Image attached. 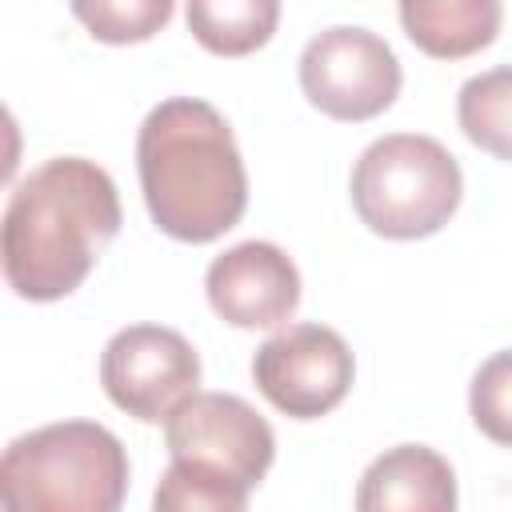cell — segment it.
Returning <instances> with one entry per match:
<instances>
[{"label": "cell", "mask_w": 512, "mask_h": 512, "mask_svg": "<svg viewBox=\"0 0 512 512\" xmlns=\"http://www.w3.org/2000/svg\"><path fill=\"white\" fill-rule=\"evenodd\" d=\"M120 192L84 156H52L8 196L0 220L4 284L32 304L72 296L120 232Z\"/></svg>", "instance_id": "obj_1"}, {"label": "cell", "mask_w": 512, "mask_h": 512, "mask_svg": "<svg viewBox=\"0 0 512 512\" xmlns=\"http://www.w3.org/2000/svg\"><path fill=\"white\" fill-rule=\"evenodd\" d=\"M140 196L180 244H212L248 208V172L228 120L196 96L160 100L136 132Z\"/></svg>", "instance_id": "obj_2"}, {"label": "cell", "mask_w": 512, "mask_h": 512, "mask_svg": "<svg viewBox=\"0 0 512 512\" xmlns=\"http://www.w3.org/2000/svg\"><path fill=\"white\" fill-rule=\"evenodd\" d=\"M128 452L96 420H56L16 436L0 460V500L16 512H116Z\"/></svg>", "instance_id": "obj_3"}, {"label": "cell", "mask_w": 512, "mask_h": 512, "mask_svg": "<svg viewBox=\"0 0 512 512\" xmlns=\"http://www.w3.org/2000/svg\"><path fill=\"white\" fill-rule=\"evenodd\" d=\"M348 192L368 232L384 240H424L456 216L464 172L436 136L388 132L356 156Z\"/></svg>", "instance_id": "obj_4"}, {"label": "cell", "mask_w": 512, "mask_h": 512, "mask_svg": "<svg viewBox=\"0 0 512 512\" xmlns=\"http://www.w3.org/2000/svg\"><path fill=\"white\" fill-rule=\"evenodd\" d=\"M164 444L172 464L244 500L260 488L276 460L272 424L232 392H192L164 420Z\"/></svg>", "instance_id": "obj_5"}, {"label": "cell", "mask_w": 512, "mask_h": 512, "mask_svg": "<svg viewBox=\"0 0 512 512\" xmlns=\"http://www.w3.org/2000/svg\"><path fill=\"white\" fill-rule=\"evenodd\" d=\"M400 84L404 72L392 44L356 24L324 28L300 52V92L340 124L376 120L396 104Z\"/></svg>", "instance_id": "obj_6"}, {"label": "cell", "mask_w": 512, "mask_h": 512, "mask_svg": "<svg viewBox=\"0 0 512 512\" xmlns=\"http://www.w3.org/2000/svg\"><path fill=\"white\" fill-rule=\"evenodd\" d=\"M256 392L288 420H320L348 396L356 360L344 336L328 324H288L252 356Z\"/></svg>", "instance_id": "obj_7"}, {"label": "cell", "mask_w": 512, "mask_h": 512, "mask_svg": "<svg viewBox=\"0 0 512 512\" xmlns=\"http://www.w3.org/2000/svg\"><path fill=\"white\" fill-rule=\"evenodd\" d=\"M108 400L140 424H164L200 384L196 348L164 324H128L100 352Z\"/></svg>", "instance_id": "obj_8"}, {"label": "cell", "mask_w": 512, "mask_h": 512, "mask_svg": "<svg viewBox=\"0 0 512 512\" xmlns=\"http://www.w3.org/2000/svg\"><path fill=\"white\" fill-rule=\"evenodd\" d=\"M212 312L232 328H280L300 304V272L272 240H244L204 272Z\"/></svg>", "instance_id": "obj_9"}, {"label": "cell", "mask_w": 512, "mask_h": 512, "mask_svg": "<svg viewBox=\"0 0 512 512\" xmlns=\"http://www.w3.org/2000/svg\"><path fill=\"white\" fill-rule=\"evenodd\" d=\"M360 512H452L456 472L428 444H396L380 452L356 488Z\"/></svg>", "instance_id": "obj_10"}, {"label": "cell", "mask_w": 512, "mask_h": 512, "mask_svg": "<svg viewBox=\"0 0 512 512\" xmlns=\"http://www.w3.org/2000/svg\"><path fill=\"white\" fill-rule=\"evenodd\" d=\"M404 36L432 60H464L500 32V0H396Z\"/></svg>", "instance_id": "obj_11"}, {"label": "cell", "mask_w": 512, "mask_h": 512, "mask_svg": "<svg viewBox=\"0 0 512 512\" xmlns=\"http://www.w3.org/2000/svg\"><path fill=\"white\" fill-rule=\"evenodd\" d=\"M192 40L224 60L252 56L280 28V0H184Z\"/></svg>", "instance_id": "obj_12"}, {"label": "cell", "mask_w": 512, "mask_h": 512, "mask_svg": "<svg viewBox=\"0 0 512 512\" xmlns=\"http://www.w3.org/2000/svg\"><path fill=\"white\" fill-rule=\"evenodd\" d=\"M456 120L480 152L512 164V64L468 76L456 96Z\"/></svg>", "instance_id": "obj_13"}, {"label": "cell", "mask_w": 512, "mask_h": 512, "mask_svg": "<svg viewBox=\"0 0 512 512\" xmlns=\"http://www.w3.org/2000/svg\"><path fill=\"white\" fill-rule=\"evenodd\" d=\"M68 8L100 44H144L168 28L176 0H68Z\"/></svg>", "instance_id": "obj_14"}, {"label": "cell", "mask_w": 512, "mask_h": 512, "mask_svg": "<svg viewBox=\"0 0 512 512\" xmlns=\"http://www.w3.org/2000/svg\"><path fill=\"white\" fill-rule=\"evenodd\" d=\"M472 424L500 448H512V348L492 352L468 384Z\"/></svg>", "instance_id": "obj_15"}, {"label": "cell", "mask_w": 512, "mask_h": 512, "mask_svg": "<svg viewBox=\"0 0 512 512\" xmlns=\"http://www.w3.org/2000/svg\"><path fill=\"white\" fill-rule=\"evenodd\" d=\"M152 504L156 512H244L248 500L180 468V464H168L156 492H152Z\"/></svg>", "instance_id": "obj_16"}]
</instances>
